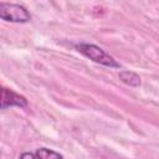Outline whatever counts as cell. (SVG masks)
Returning a JSON list of instances; mask_svg holds the SVG:
<instances>
[{
	"label": "cell",
	"mask_w": 159,
	"mask_h": 159,
	"mask_svg": "<svg viewBox=\"0 0 159 159\" xmlns=\"http://www.w3.org/2000/svg\"><path fill=\"white\" fill-rule=\"evenodd\" d=\"M75 48L80 53H82L84 57L92 60L96 63H99V65H103V66H107V67H111V68H120L119 62H117V60L113 56L107 53L103 48H101L97 45L80 42L75 46Z\"/></svg>",
	"instance_id": "6da1fadb"
},
{
	"label": "cell",
	"mask_w": 159,
	"mask_h": 159,
	"mask_svg": "<svg viewBox=\"0 0 159 159\" xmlns=\"http://www.w3.org/2000/svg\"><path fill=\"white\" fill-rule=\"evenodd\" d=\"M0 17L4 21L9 22H27L31 19L30 12L20 4H12V2H0Z\"/></svg>",
	"instance_id": "7a4b0ae2"
},
{
	"label": "cell",
	"mask_w": 159,
	"mask_h": 159,
	"mask_svg": "<svg viewBox=\"0 0 159 159\" xmlns=\"http://www.w3.org/2000/svg\"><path fill=\"white\" fill-rule=\"evenodd\" d=\"M10 107L25 108L27 107V99L24 96H20L19 93L14 92L12 89L2 87L0 92V108L6 109Z\"/></svg>",
	"instance_id": "3957f363"
},
{
	"label": "cell",
	"mask_w": 159,
	"mask_h": 159,
	"mask_svg": "<svg viewBox=\"0 0 159 159\" xmlns=\"http://www.w3.org/2000/svg\"><path fill=\"white\" fill-rule=\"evenodd\" d=\"M119 80L129 87H139L140 86V77L133 71H120L118 75Z\"/></svg>",
	"instance_id": "277c9868"
},
{
	"label": "cell",
	"mask_w": 159,
	"mask_h": 159,
	"mask_svg": "<svg viewBox=\"0 0 159 159\" xmlns=\"http://www.w3.org/2000/svg\"><path fill=\"white\" fill-rule=\"evenodd\" d=\"M35 155H36V159H63L62 154H60L52 149H48V148L36 149Z\"/></svg>",
	"instance_id": "5b68a950"
},
{
	"label": "cell",
	"mask_w": 159,
	"mask_h": 159,
	"mask_svg": "<svg viewBox=\"0 0 159 159\" xmlns=\"http://www.w3.org/2000/svg\"><path fill=\"white\" fill-rule=\"evenodd\" d=\"M19 159H36V155L35 153H31V152H24L22 154H20Z\"/></svg>",
	"instance_id": "8992f818"
}]
</instances>
